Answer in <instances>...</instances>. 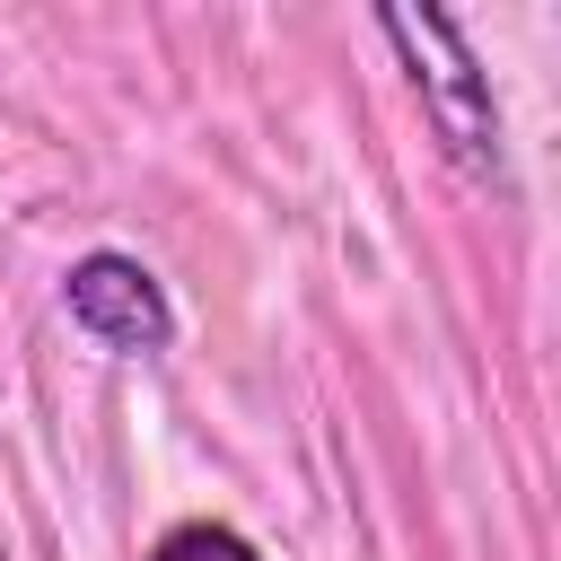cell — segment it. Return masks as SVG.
I'll return each mask as SVG.
<instances>
[{
    "mask_svg": "<svg viewBox=\"0 0 561 561\" xmlns=\"http://www.w3.org/2000/svg\"><path fill=\"white\" fill-rule=\"evenodd\" d=\"M386 44L412 61V88H421V114L438 123L447 158L465 175H500V105H491V70L473 61L465 26L447 9H386L377 18Z\"/></svg>",
    "mask_w": 561,
    "mask_h": 561,
    "instance_id": "1",
    "label": "cell"
},
{
    "mask_svg": "<svg viewBox=\"0 0 561 561\" xmlns=\"http://www.w3.org/2000/svg\"><path fill=\"white\" fill-rule=\"evenodd\" d=\"M61 307H70V324L88 342H105L123 359H149V351L175 342V307H167L158 272L140 254H114V245H96V254H79L61 272Z\"/></svg>",
    "mask_w": 561,
    "mask_h": 561,
    "instance_id": "2",
    "label": "cell"
},
{
    "mask_svg": "<svg viewBox=\"0 0 561 561\" xmlns=\"http://www.w3.org/2000/svg\"><path fill=\"white\" fill-rule=\"evenodd\" d=\"M149 561H263V552L237 526H219V517H184V526H167L149 543Z\"/></svg>",
    "mask_w": 561,
    "mask_h": 561,
    "instance_id": "3",
    "label": "cell"
}]
</instances>
